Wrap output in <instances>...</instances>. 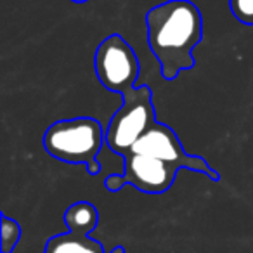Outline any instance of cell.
<instances>
[{
  "instance_id": "1",
  "label": "cell",
  "mask_w": 253,
  "mask_h": 253,
  "mask_svg": "<svg viewBox=\"0 0 253 253\" xmlns=\"http://www.w3.org/2000/svg\"><path fill=\"white\" fill-rule=\"evenodd\" d=\"M148 45L162 68L165 80L194 68L193 49L203 39V18L189 0H169L146 14Z\"/></svg>"
},
{
  "instance_id": "10",
  "label": "cell",
  "mask_w": 253,
  "mask_h": 253,
  "mask_svg": "<svg viewBox=\"0 0 253 253\" xmlns=\"http://www.w3.org/2000/svg\"><path fill=\"white\" fill-rule=\"evenodd\" d=\"M126 184V179L123 173H111V175L106 177L104 180V186L108 191H111V193H116V191H120L123 186Z\"/></svg>"
},
{
  "instance_id": "6",
  "label": "cell",
  "mask_w": 253,
  "mask_h": 253,
  "mask_svg": "<svg viewBox=\"0 0 253 253\" xmlns=\"http://www.w3.org/2000/svg\"><path fill=\"white\" fill-rule=\"evenodd\" d=\"M130 151L156 156V158L165 160V162L173 163V165H179L180 169L194 170V172L208 175L211 180H218V173L203 158L187 155L175 132L165 123H153L151 128L132 146Z\"/></svg>"
},
{
  "instance_id": "12",
  "label": "cell",
  "mask_w": 253,
  "mask_h": 253,
  "mask_svg": "<svg viewBox=\"0 0 253 253\" xmlns=\"http://www.w3.org/2000/svg\"><path fill=\"white\" fill-rule=\"evenodd\" d=\"M71 2H75V4H84V2H88V0H71Z\"/></svg>"
},
{
  "instance_id": "9",
  "label": "cell",
  "mask_w": 253,
  "mask_h": 253,
  "mask_svg": "<svg viewBox=\"0 0 253 253\" xmlns=\"http://www.w3.org/2000/svg\"><path fill=\"white\" fill-rule=\"evenodd\" d=\"M231 12L243 25H253V0H229Z\"/></svg>"
},
{
  "instance_id": "3",
  "label": "cell",
  "mask_w": 253,
  "mask_h": 253,
  "mask_svg": "<svg viewBox=\"0 0 253 253\" xmlns=\"http://www.w3.org/2000/svg\"><path fill=\"white\" fill-rule=\"evenodd\" d=\"M122 99V106L106 128V146L118 156H125L156 122L153 92L148 85L128 88Z\"/></svg>"
},
{
  "instance_id": "8",
  "label": "cell",
  "mask_w": 253,
  "mask_h": 253,
  "mask_svg": "<svg viewBox=\"0 0 253 253\" xmlns=\"http://www.w3.org/2000/svg\"><path fill=\"white\" fill-rule=\"evenodd\" d=\"M21 238V227L14 218H9L5 213H2V239H0V248L2 253H12L16 245Z\"/></svg>"
},
{
  "instance_id": "4",
  "label": "cell",
  "mask_w": 253,
  "mask_h": 253,
  "mask_svg": "<svg viewBox=\"0 0 253 253\" xmlns=\"http://www.w3.org/2000/svg\"><path fill=\"white\" fill-rule=\"evenodd\" d=\"M94 71L108 90L123 94L137 84L141 64L132 45L118 33L106 37L94 56Z\"/></svg>"
},
{
  "instance_id": "7",
  "label": "cell",
  "mask_w": 253,
  "mask_h": 253,
  "mask_svg": "<svg viewBox=\"0 0 253 253\" xmlns=\"http://www.w3.org/2000/svg\"><path fill=\"white\" fill-rule=\"evenodd\" d=\"M123 170H125L123 175L126 184H130L142 193L162 194L175 182V175L180 167L151 155L128 151L123 156Z\"/></svg>"
},
{
  "instance_id": "11",
  "label": "cell",
  "mask_w": 253,
  "mask_h": 253,
  "mask_svg": "<svg viewBox=\"0 0 253 253\" xmlns=\"http://www.w3.org/2000/svg\"><path fill=\"white\" fill-rule=\"evenodd\" d=\"M87 167V170H88V173L90 175H97L99 172H101V163L97 162V160H94V162H90L88 165H85Z\"/></svg>"
},
{
  "instance_id": "2",
  "label": "cell",
  "mask_w": 253,
  "mask_h": 253,
  "mask_svg": "<svg viewBox=\"0 0 253 253\" xmlns=\"http://www.w3.org/2000/svg\"><path fill=\"white\" fill-rule=\"evenodd\" d=\"M106 144V130L101 122L88 116L59 120L52 123L43 135V148L52 158L64 163L88 165L97 160Z\"/></svg>"
},
{
  "instance_id": "5",
  "label": "cell",
  "mask_w": 253,
  "mask_h": 253,
  "mask_svg": "<svg viewBox=\"0 0 253 253\" xmlns=\"http://www.w3.org/2000/svg\"><path fill=\"white\" fill-rule=\"evenodd\" d=\"M64 224L70 231L57 234L47 241L43 253H106L90 232L99 224V211L88 201H77L64 211ZM111 253H125L123 246H116Z\"/></svg>"
}]
</instances>
